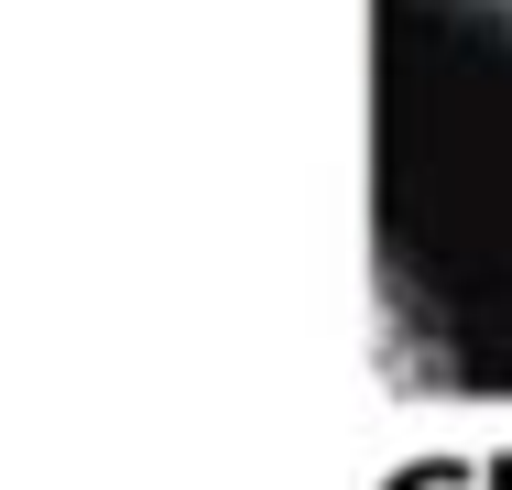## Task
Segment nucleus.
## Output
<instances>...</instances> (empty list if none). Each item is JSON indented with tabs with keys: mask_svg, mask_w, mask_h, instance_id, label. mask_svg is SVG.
Listing matches in <instances>:
<instances>
[{
	"mask_svg": "<svg viewBox=\"0 0 512 490\" xmlns=\"http://www.w3.org/2000/svg\"><path fill=\"white\" fill-rule=\"evenodd\" d=\"M447 11H469V22H491V33H512V0H447Z\"/></svg>",
	"mask_w": 512,
	"mask_h": 490,
	"instance_id": "obj_1",
	"label": "nucleus"
}]
</instances>
